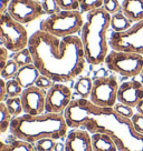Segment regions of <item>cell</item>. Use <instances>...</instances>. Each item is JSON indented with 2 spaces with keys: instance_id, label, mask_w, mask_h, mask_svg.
I'll return each instance as SVG.
<instances>
[{
  "instance_id": "cell-1",
  "label": "cell",
  "mask_w": 143,
  "mask_h": 151,
  "mask_svg": "<svg viewBox=\"0 0 143 151\" xmlns=\"http://www.w3.org/2000/svg\"><path fill=\"white\" fill-rule=\"evenodd\" d=\"M33 63L54 82L74 80L85 69L86 58L82 40L77 36L58 38L37 30L29 38Z\"/></svg>"
},
{
  "instance_id": "cell-2",
  "label": "cell",
  "mask_w": 143,
  "mask_h": 151,
  "mask_svg": "<svg viewBox=\"0 0 143 151\" xmlns=\"http://www.w3.org/2000/svg\"><path fill=\"white\" fill-rule=\"evenodd\" d=\"M63 114L68 128L105 133L114 140L119 151H143V134L134 129L131 119L121 116L114 108L98 107L90 99L78 98L72 100Z\"/></svg>"
},
{
  "instance_id": "cell-3",
  "label": "cell",
  "mask_w": 143,
  "mask_h": 151,
  "mask_svg": "<svg viewBox=\"0 0 143 151\" xmlns=\"http://www.w3.org/2000/svg\"><path fill=\"white\" fill-rule=\"evenodd\" d=\"M9 131L15 138L34 145L44 138L54 140L66 138L68 126L62 113L44 112L36 116L23 113L12 118Z\"/></svg>"
},
{
  "instance_id": "cell-4",
  "label": "cell",
  "mask_w": 143,
  "mask_h": 151,
  "mask_svg": "<svg viewBox=\"0 0 143 151\" xmlns=\"http://www.w3.org/2000/svg\"><path fill=\"white\" fill-rule=\"evenodd\" d=\"M109 28H111V14L107 11L100 8L87 12L80 38L86 61L93 66L103 63L109 53Z\"/></svg>"
},
{
  "instance_id": "cell-5",
  "label": "cell",
  "mask_w": 143,
  "mask_h": 151,
  "mask_svg": "<svg viewBox=\"0 0 143 151\" xmlns=\"http://www.w3.org/2000/svg\"><path fill=\"white\" fill-rule=\"evenodd\" d=\"M84 19L80 10H61L42 20L39 30L58 38L76 36L84 24Z\"/></svg>"
},
{
  "instance_id": "cell-6",
  "label": "cell",
  "mask_w": 143,
  "mask_h": 151,
  "mask_svg": "<svg viewBox=\"0 0 143 151\" xmlns=\"http://www.w3.org/2000/svg\"><path fill=\"white\" fill-rule=\"evenodd\" d=\"M29 38L24 24L15 20L8 12L0 14V43L2 47L15 53L28 47Z\"/></svg>"
},
{
  "instance_id": "cell-7",
  "label": "cell",
  "mask_w": 143,
  "mask_h": 151,
  "mask_svg": "<svg viewBox=\"0 0 143 151\" xmlns=\"http://www.w3.org/2000/svg\"><path fill=\"white\" fill-rule=\"evenodd\" d=\"M104 63L107 69L128 78H133L141 73L143 56L139 53L112 50L107 53Z\"/></svg>"
},
{
  "instance_id": "cell-8",
  "label": "cell",
  "mask_w": 143,
  "mask_h": 151,
  "mask_svg": "<svg viewBox=\"0 0 143 151\" xmlns=\"http://www.w3.org/2000/svg\"><path fill=\"white\" fill-rule=\"evenodd\" d=\"M109 45L112 50L139 53L143 56V19L134 22L131 28L122 32L111 33Z\"/></svg>"
},
{
  "instance_id": "cell-9",
  "label": "cell",
  "mask_w": 143,
  "mask_h": 151,
  "mask_svg": "<svg viewBox=\"0 0 143 151\" xmlns=\"http://www.w3.org/2000/svg\"><path fill=\"white\" fill-rule=\"evenodd\" d=\"M119 82L114 76L98 77L93 80L90 100L98 107L113 108L117 102Z\"/></svg>"
},
{
  "instance_id": "cell-10",
  "label": "cell",
  "mask_w": 143,
  "mask_h": 151,
  "mask_svg": "<svg viewBox=\"0 0 143 151\" xmlns=\"http://www.w3.org/2000/svg\"><path fill=\"white\" fill-rule=\"evenodd\" d=\"M7 12L23 24L33 22L45 14L38 0H10Z\"/></svg>"
},
{
  "instance_id": "cell-11",
  "label": "cell",
  "mask_w": 143,
  "mask_h": 151,
  "mask_svg": "<svg viewBox=\"0 0 143 151\" xmlns=\"http://www.w3.org/2000/svg\"><path fill=\"white\" fill-rule=\"evenodd\" d=\"M72 100L71 88L65 83L55 82L46 92L45 112L63 114Z\"/></svg>"
},
{
  "instance_id": "cell-12",
  "label": "cell",
  "mask_w": 143,
  "mask_h": 151,
  "mask_svg": "<svg viewBox=\"0 0 143 151\" xmlns=\"http://www.w3.org/2000/svg\"><path fill=\"white\" fill-rule=\"evenodd\" d=\"M46 92L47 91L40 89L37 86H33L24 89L20 96L24 113L36 116V114H42L45 112Z\"/></svg>"
},
{
  "instance_id": "cell-13",
  "label": "cell",
  "mask_w": 143,
  "mask_h": 151,
  "mask_svg": "<svg viewBox=\"0 0 143 151\" xmlns=\"http://www.w3.org/2000/svg\"><path fill=\"white\" fill-rule=\"evenodd\" d=\"M143 99V83L136 79L121 83L117 91V102L135 108Z\"/></svg>"
},
{
  "instance_id": "cell-14",
  "label": "cell",
  "mask_w": 143,
  "mask_h": 151,
  "mask_svg": "<svg viewBox=\"0 0 143 151\" xmlns=\"http://www.w3.org/2000/svg\"><path fill=\"white\" fill-rule=\"evenodd\" d=\"M65 151H94L91 133L82 128L72 129L65 138Z\"/></svg>"
},
{
  "instance_id": "cell-15",
  "label": "cell",
  "mask_w": 143,
  "mask_h": 151,
  "mask_svg": "<svg viewBox=\"0 0 143 151\" xmlns=\"http://www.w3.org/2000/svg\"><path fill=\"white\" fill-rule=\"evenodd\" d=\"M39 76H40L39 70L34 63H30L27 66L20 67L15 79L19 82V85L24 89H26L36 85V81L39 78Z\"/></svg>"
},
{
  "instance_id": "cell-16",
  "label": "cell",
  "mask_w": 143,
  "mask_h": 151,
  "mask_svg": "<svg viewBox=\"0 0 143 151\" xmlns=\"http://www.w3.org/2000/svg\"><path fill=\"white\" fill-rule=\"evenodd\" d=\"M121 7V11L132 22H138L143 19V0H123Z\"/></svg>"
},
{
  "instance_id": "cell-17",
  "label": "cell",
  "mask_w": 143,
  "mask_h": 151,
  "mask_svg": "<svg viewBox=\"0 0 143 151\" xmlns=\"http://www.w3.org/2000/svg\"><path fill=\"white\" fill-rule=\"evenodd\" d=\"M92 146L94 151H119L114 140L105 133H92Z\"/></svg>"
},
{
  "instance_id": "cell-18",
  "label": "cell",
  "mask_w": 143,
  "mask_h": 151,
  "mask_svg": "<svg viewBox=\"0 0 143 151\" xmlns=\"http://www.w3.org/2000/svg\"><path fill=\"white\" fill-rule=\"evenodd\" d=\"M132 24H133V22L122 11H119V12L111 16V28L113 29L114 32L125 31L129 28H131Z\"/></svg>"
},
{
  "instance_id": "cell-19",
  "label": "cell",
  "mask_w": 143,
  "mask_h": 151,
  "mask_svg": "<svg viewBox=\"0 0 143 151\" xmlns=\"http://www.w3.org/2000/svg\"><path fill=\"white\" fill-rule=\"evenodd\" d=\"M0 151H36L34 145L26 142L24 140L17 139L9 143L0 141Z\"/></svg>"
},
{
  "instance_id": "cell-20",
  "label": "cell",
  "mask_w": 143,
  "mask_h": 151,
  "mask_svg": "<svg viewBox=\"0 0 143 151\" xmlns=\"http://www.w3.org/2000/svg\"><path fill=\"white\" fill-rule=\"evenodd\" d=\"M93 88V80L88 77H81L75 83V91L81 98L88 99Z\"/></svg>"
},
{
  "instance_id": "cell-21",
  "label": "cell",
  "mask_w": 143,
  "mask_h": 151,
  "mask_svg": "<svg viewBox=\"0 0 143 151\" xmlns=\"http://www.w3.org/2000/svg\"><path fill=\"white\" fill-rule=\"evenodd\" d=\"M12 118L14 117L9 113L5 102H0V134L9 130Z\"/></svg>"
},
{
  "instance_id": "cell-22",
  "label": "cell",
  "mask_w": 143,
  "mask_h": 151,
  "mask_svg": "<svg viewBox=\"0 0 143 151\" xmlns=\"http://www.w3.org/2000/svg\"><path fill=\"white\" fill-rule=\"evenodd\" d=\"M7 109L9 113L12 117H18L24 113V109H23V104H21V99L20 97H14V98H7L5 101Z\"/></svg>"
},
{
  "instance_id": "cell-23",
  "label": "cell",
  "mask_w": 143,
  "mask_h": 151,
  "mask_svg": "<svg viewBox=\"0 0 143 151\" xmlns=\"http://www.w3.org/2000/svg\"><path fill=\"white\" fill-rule=\"evenodd\" d=\"M12 59L17 62V65L19 66V68L33 63V56H31V52H30L28 47L23 49V50L15 52L14 56H12Z\"/></svg>"
},
{
  "instance_id": "cell-24",
  "label": "cell",
  "mask_w": 143,
  "mask_h": 151,
  "mask_svg": "<svg viewBox=\"0 0 143 151\" xmlns=\"http://www.w3.org/2000/svg\"><path fill=\"white\" fill-rule=\"evenodd\" d=\"M24 91V88L19 85V82L16 79H10L6 81V92L7 98H14V97H20Z\"/></svg>"
},
{
  "instance_id": "cell-25",
  "label": "cell",
  "mask_w": 143,
  "mask_h": 151,
  "mask_svg": "<svg viewBox=\"0 0 143 151\" xmlns=\"http://www.w3.org/2000/svg\"><path fill=\"white\" fill-rule=\"evenodd\" d=\"M19 70V66L17 65V62L15 61L14 59H9L7 63H6L5 68L2 70V73H1V78L4 80H10V79H14L17 72Z\"/></svg>"
},
{
  "instance_id": "cell-26",
  "label": "cell",
  "mask_w": 143,
  "mask_h": 151,
  "mask_svg": "<svg viewBox=\"0 0 143 151\" xmlns=\"http://www.w3.org/2000/svg\"><path fill=\"white\" fill-rule=\"evenodd\" d=\"M81 12H90L103 7L104 0H78Z\"/></svg>"
},
{
  "instance_id": "cell-27",
  "label": "cell",
  "mask_w": 143,
  "mask_h": 151,
  "mask_svg": "<svg viewBox=\"0 0 143 151\" xmlns=\"http://www.w3.org/2000/svg\"><path fill=\"white\" fill-rule=\"evenodd\" d=\"M34 147L36 151H54L56 143L52 138H44L38 140L36 143H34Z\"/></svg>"
},
{
  "instance_id": "cell-28",
  "label": "cell",
  "mask_w": 143,
  "mask_h": 151,
  "mask_svg": "<svg viewBox=\"0 0 143 151\" xmlns=\"http://www.w3.org/2000/svg\"><path fill=\"white\" fill-rule=\"evenodd\" d=\"M42 7L44 9V12L48 16H52L61 11V8L58 6L57 1L56 0H42Z\"/></svg>"
},
{
  "instance_id": "cell-29",
  "label": "cell",
  "mask_w": 143,
  "mask_h": 151,
  "mask_svg": "<svg viewBox=\"0 0 143 151\" xmlns=\"http://www.w3.org/2000/svg\"><path fill=\"white\" fill-rule=\"evenodd\" d=\"M102 8H103L105 11H107L111 16L116 14V12H119V11H121V9H122L121 4H120V0H104Z\"/></svg>"
},
{
  "instance_id": "cell-30",
  "label": "cell",
  "mask_w": 143,
  "mask_h": 151,
  "mask_svg": "<svg viewBox=\"0 0 143 151\" xmlns=\"http://www.w3.org/2000/svg\"><path fill=\"white\" fill-rule=\"evenodd\" d=\"M113 108H114V110L116 111V112L120 113L121 116L125 117V118L131 119L134 114V111H133V108H132V107L121 104V102H116V104H115Z\"/></svg>"
},
{
  "instance_id": "cell-31",
  "label": "cell",
  "mask_w": 143,
  "mask_h": 151,
  "mask_svg": "<svg viewBox=\"0 0 143 151\" xmlns=\"http://www.w3.org/2000/svg\"><path fill=\"white\" fill-rule=\"evenodd\" d=\"M59 8L62 10H78L80 2L78 0H56Z\"/></svg>"
},
{
  "instance_id": "cell-32",
  "label": "cell",
  "mask_w": 143,
  "mask_h": 151,
  "mask_svg": "<svg viewBox=\"0 0 143 151\" xmlns=\"http://www.w3.org/2000/svg\"><path fill=\"white\" fill-rule=\"evenodd\" d=\"M54 83H55V82H54L52 79H49V78L46 77V76L40 75L39 76V78L37 79V81H36V85L35 86H37V87L40 88V89L47 91L48 89H50V87H52Z\"/></svg>"
},
{
  "instance_id": "cell-33",
  "label": "cell",
  "mask_w": 143,
  "mask_h": 151,
  "mask_svg": "<svg viewBox=\"0 0 143 151\" xmlns=\"http://www.w3.org/2000/svg\"><path fill=\"white\" fill-rule=\"evenodd\" d=\"M131 121L133 123V127L134 129L139 132V133H141L143 134V114L142 113H134L133 117L131 118Z\"/></svg>"
},
{
  "instance_id": "cell-34",
  "label": "cell",
  "mask_w": 143,
  "mask_h": 151,
  "mask_svg": "<svg viewBox=\"0 0 143 151\" xmlns=\"http://www.w3.org/2000/svg\"><path fill=\"white\" fill-rule=\"evenodd\" d=\"M9 60V55H8V50L5 47L0 46V78H1V73L5 68L7 61Z\"/></svg>"
},
{
  "instance_id": "cell-35",
  "label": "cell",
  "mask_w": 143,
  "mask_h": 151,
  "mask_svg": "<svg viewBox=\"0 0 143 151\" xmlns=\"http://www.w3.org/2000/svg\"><path fill=\"white\" fill-rule=\"evenodd\" d=\"M7 99V92H6V80L0 78V102H4Z\"/></svg>"
},
{
  "instance_id": "cell-36",
  "label": "cell",
  "mask_w": 143,
  "mask_h": 151,
  "mask_svg": "<svg viewBox=\"0 0 143 151\" xmlns=\"http://www.w3.org/2000/svg\"><path fill=\"white\" fill-rule=\"evenodd\" d=\"M10 0H0V14H5L8 10Z\"/></svg>"
},
{
  "instance_id": "cell-37",
  "label": "cell",
  "mask_w": 143,
  "mask_h": 151,
  "mask_svg": "<svg viewBox=\"0 0 143 151\" xmlns=\"http://www.w3.org/2000/svg\"><path fill=\"white\" fill-rule=\"evenodd\" d=\"M135 109H136V112L139 113H142L143 114V99L139 102L138 104H136V107H135Z\"/></svg>"
},
{
  "instance_id": "cell-38",
  "label": "cell",
  "mask_w": 143,
  "mask_h": 151,
  "mask_svg": "<svg viewBox=\"0 0 143 151\" xmlns=\"http://www.w3.org/2000/svg\"><path fill=\"white\" fill-rule=\"evenodd\" d=\"M140 76H141V78H142V80H143V67H142V70H141V73H140Z\"/></svg>"
},
{
  "instance_id": "cell-39",
  "label": "cell",
  "mask_w": 143,
  "mask_h": 151,
  "mask_svg": "<svg viewBox=\"0 0 143 151\" xmlns=\"http://www.w3.org/2000/svg\"><path fill=\"white\" fill-rule=\"evenodd\" d=\"M120 1H123V0H120Z\"/></svg>"
},
{
  "instance_id": "cell-40",
  "label": "cell",
  "mask_w": 143,
  "mask_h": 151,
  "mask_svg": "<svg viewBox=\"0 0 143 151\" xmlns=\"http://www.w3.org/2000/svg\"><path fill=\"white\" fill-rule=\"evenodd\" d=\"M142 83H143V80H142Z\"/></svg>"
}]
</instances>
